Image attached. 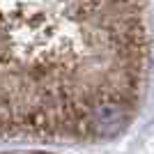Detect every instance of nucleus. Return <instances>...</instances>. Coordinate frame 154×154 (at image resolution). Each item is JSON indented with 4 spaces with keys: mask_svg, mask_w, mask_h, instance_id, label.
I'll list each match as a JSON object with an SVG mask.
<instances>
[{
    "mask_svg": "<svg viewBox=\"0 0 154 154\" xmlns=\"http://www.w3.org/2000/svg\"><path fill=\"white\" fill-rule=\"evenodd\" d=\"M92 127H94L97 134L101 136H113L117 134L120 129L124 127V113L120 106H113V103H103L94 110L92 115Z\"/></svg>",
    "mask_w": 154,
    "mask_h": 154,
    "instance_id": "obj_1",
    "label": "nucleus"
}]
</instances>
